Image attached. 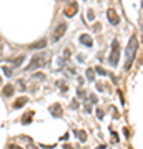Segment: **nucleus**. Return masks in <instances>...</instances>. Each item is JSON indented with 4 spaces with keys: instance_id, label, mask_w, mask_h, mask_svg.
I'll return each mask as SVG.
<instances>
[{
    "instance_id": "f257e3e1",
    "label": "nucleus",
    "mask_w": 143,
    "mask_h": 149,
    "mask_svg": "<svg viewBox=\"0 0 143 149\" xmlns=\"http://www.w3.org/2000/svg\"><path fill=\"white\" fill-rule=\"evenodd\" d=\"M136 51H138V37L136 35H131L128 45H127V50H125V56H127V61H125V71H128L133 61H135Z\"/></svg>"
},
{
    "instance_id": "f03ea898",
    "label": "nucleus",
    "mask_w": 143,
    "mask_h": 149,
    "mask_svg": "<svg viewBox=\"0 0 143 149\" xmlns=\"http://www.w3.org/2000/svg\"><path fill=\"white\" fill-rule=\"evenodd\" d=\"M118 58H120V43L118 41H113V45H112V55H110V65L112 66H116V63H118Z\"/></svg>"
},
{
    "instance_id": "7ed1b4c3",
    "label": "nucleus",
    "mask_w": 143,
    "mask_h": 149,
    "mask_svg": "<svg viewBox=\"0 0 143 149\" xmlns=\"http://www.w3.org/2000/svg\"><path fill=\"white\" fill-rule=\"evenodd\" d=\"M65 30H67V23H58V25H57V28H55L53 35H52V41L55 43V41L60 40V37L65 33Z\"/></svg>"
},
{
    "instance_id": "20e7f679",
    "label": "nucleus",
    "mask_w": 143,
    "mask_h": 149,
    "mask_svg": "<svg viewBox=\"0 0 143 149\" xmlns=\"http://www.w3.org/2000/svg\"><path fill=\"white\" fill-rule=\"evenodd\" d=\"M42 56H43V55H35L34 60H32V63H30L25 70H27V71H32V70H35V68H38L42 65Z\"/></svg>"
},
{
    "instance_id": "39448f33",
    "label": "nucleus",
    "mask_w": 143,
    "mask_h": 149,
    "mask_svg": "<svg viewBox=\"0 0 143 149\" xmlns=\"http://www.w3.org/2000/svg\"><path fill=\"white\" fill-rule=\"evenodd\" d=\"M107 17H108V20L112 25H118L120 23V17H118V14H116L113 8H110L108 12H107Z\"/></svg>"
},
{
    "instance_id": "423d86ee",
    "label": "nucleus",
    "mask_w": 143,
    "mask_h": 149,
    "mask_svg": "<svg viewBox=\"0 0 143 149\" xmlns=\"http://www.w3.org/2000/svg\"><path fill=\"white\" fill-rule=\"evenodd\" d=\"M78 41H80L82 45H85V47H92V45H93V40H92V37H90V35H87V33L80 35Z\"/></svg>"
},
{
    "instance_id": "0eeeda50",
    "label": "nucleus",
    "mask_w": 143,
    "mask_h": 149,
    "mask_svg": "<svg viewBox=\"0 0 143 149\" xmlns=\"http://www.w3.org/2000/svg\"><path fill=\"white\" fill-rule=\"evenodd\" d=\"M48 109H50L52 116H55V118H60V116H62V108L58 106V104H52Z\"/></svg>"
},
{
    "instance_id": "6e6552de",
    "label": "nucleus",
    "mask_w": 143,
    "mask_h": 149,
    "mask_svg": "<svg viewBox=\"0 0 143 149\" xmlns=\"http://www.w3.org/2000/svg\"><path fill=\"white\" fill-rule=\"evenodd\" d=\"M75 12H77V3H73V2L68 3V7L65 8V15H67V17H73Z\"/></svg>"
},
{
    "instance_id": "1a4fd4ad",
    "label": "nucleus",
    "mask_w": 143,
    "mask_h": 149,
    "mask_svg": "<svg viewBox=\"0 0 143 149\" xmlns=\"http://www.w3.org/2000/svg\"><path fill=\"white\" fill-rule=\"evenodd\" d=\"M23 60H25V56H23V55H18L17 58H10V60H8V63H10V65H14V66H18V65H20Z\"/></svg>"
},
{
    "instance_id": "9d476101",
    "label": "nucleus",
    "mask_w": 143,
    "mask_h": 149,
    "mask_svg": "<svg viewBox=\"0 0 143 149\" xmlns=\"http://www.w3.org/2000/svg\"><path fill=\"white\" fill-rule=\"evenodd\" d=\"M2 93H3V96H12V95H14V86H12V85H7V86H3Z\"/></svg>"
},
{
    "instance_id": "9b49d317",
    "label": "nucleus",
    "mask_w": 143,
    "mask_h": 149,
    "mask_svg": "<svg viewBox=\"0 0 143 149\" xmlns=\"http://www.w3.org/2000/svg\"><path fill=\"white\" fill-rule=\"evenodd\" d=\"M45 47H47V41L42 40V41H38V43H32L28 48H32V50H38V48H45Z\"/></svg>"
},
{
    "instance_id": "f8f14e48",
    "label": "nucleus",
    "mask_w": 143,
    "mask_h": 149,
    "mask_svg": "<svg viewBox=\"0 0 143 149\" xmlns=\"http://www.w3.org/2000/svg\"><path fill=\"white\" fill-rule=\"evenodd\" d=\"M27 101H28V100L25 98V96H23V98H18V100H17V101L14 103V108H15V109H18L20 106H23V104H25Z\"/></svg>"
},
{
    "instance_id": "ddd939ff",
    "label": "nucleus",
    "mask_w": 143,
    "mask_h": 149,
    "mask_svg": "<svg viewBox=\"0 0 143 149\" xmlns=\"http://www.w3.org/2000/svg\"><path fill=\"white\" fill-rule=\"evenodd\" d=\"M87 78H88V81H95V70L88 68L87 70Z\"/></svg>"
},
{
    "instance_id": "4468645a",
    "label": "nucleus",
    "mask_w": 143,
    "mask_h": 149,
    "mask_svg": "<svg viewBox=\"0 0 143 149\" xmlns=\"http://www.w3.org/2000/svg\"><path fill=\"white\" fill-rule=\"evenodd\" d=\"M77 137H78L82 142H85L87 141V133H85V131H77Z\"/></svg>"
},
{
    "instance_id": "2eb2a0df",
    "label": "nucleus",
    "mask_w": 143,
    "mask_h": 149,
    "mask_svg": "<svg viewBox=\"0 0 143 149\" xmlns=\"http://www.w3.org/2000/svg\"><path fill=\"white\" fill-rule=\"evenodd\" d=\"M30 118H32V113H28V114L22 119V123H23V124H28V123H30Z\"/></svg>"
},
{
    "instance_id": "dca6fc26",
    "label": "nucleus",
    "mask_w": 143,
    "mask_h": 149,
    "mask_svg": "<svg viewBox=\"0 0 143 149\" xmlns=\"http://www.w3.org/2000/svg\"><path fill=\"white\" fill-rule=\"evenodd\" d=\"M95 73H98V74H102V76H105V74H108L105 70H102V68H95Z\"/></svg>"
},
{
    "instance_id": "f3484780",
    "label": "nucleus",
    "mask_w": 143,
    "mask_h": 149,
    "mask_svg": "<svg viewBox=\"0 0 143 149\" xmlns=\"http://www.w3.org/2000/svg\"><path fill=\"white\" fill-rule=\"evenodd\" d=\"M34 78H37V80H45V74H43V73H37V74H34Z\"/></svg>"
},
{
    "instance_id": "a211bd4d",
    "label": "nucleus",
    "mask_w": 143,
    "mask_h": 149,
    "mask_svg": "<svg viewBox=\"0 0 143 149\" xmlns=\"http://www.w3.org/2000/svg\"><path fill=\"white\" fill-rule=\"evenodd\" d=\"M3 73L7 74V76H10V74H12V70H10V68H7V66H5V68H3Z\"/></svg>"
},
{
    "instance_id": "6ab92c4d",
    "label": "nucleus",
    "mask_w": 143,
    "mask_h": 149,
    "mask_svg": "<svg viewBox=\"0 0 143 149\" xmlns=\"http://www.w3.org/2000/svg\"><path fill=\"white\" fill-rule=\"evenodd\" d=\"M96 116H98L100 119H102V118H103V111H102V109H96Z\"/></svg>"
},
{
    "instance_id": "aec40b11",
    "label": "nucleus",
    "mask_w": 143,
    "mask_h": 149,
    "mask_svg": "<svg viewBox=\"0 0 143 149\" xmlns=\"http://www.w3.org/2000/svg\"><path fill=\"white\" fill-rule=\"evenodd\" d=\"M90 101H92V103H96V101H98V98H96L95 95H92V96H90Z\"/></svg>"
},
{
    "instance_id": "412c9836",
    "label": "nucleus",
    "mask_w": 143,
    "mask_h": 149,
    "mask_svg": "<svg viewBox=\"0 0 143 149\" xmlns=\"http://www.w3.org/2000/svg\"><path fill=\"white\" fill-rule=\"evenodd\" d=\"M87 17H88V20H93V12H92V10H88V14H87Z\"/></svg>"
},
{
    "instance_id": "4be33fe9",
    "label": "nucleus",
    "mask_w": 143,
    "mask_h": 149,
    "mask_svg": "<svg viewBox=\"0 0 143 149\" xmlns=\"http://www.w3.org/2000/svg\"><path fill=\"white\" fill-rule=\"evenodd\" d=\"M78 96H80V98H85V91H83V89H78Z\"/></svg>"
},
{
    "instance_id": "5701e85b",
    "label": "nucleus",
    "mask_w": 143,
    "mask_h": 149,
    "mask_svg": "<svg viewBox=\"0 0 143 149\" xmlns=\"http://www.w3.org/2000/svg\"><path fill=\"white\" fill-rule=\"evenodd\" d=\"M85 111H87V113H92V106H90V104H85Z\"/></svg>"
},
{
    "instance_id": "b1692460",
    "label": "nucleus",
    "mask_w": 143,
    "mask_h": 149,
    "mask_svg": "<svg viewBox=\"0 0 143 149\" xmlns=\"http://www.w3.org/2000/svg\"><path fill=\"white\" fill-rule=\"evenodd\" d=\"M78 108V101H73L72 103V109H77Z\"/></svg>"
},
{
    "instance_id": "393cba45",
    "label": "nucleus",
    "mask_w": 143,
    "mask_h": 149,
    "mask_svg": "<svg viewBox=\"0 0 143 149\" xmlns=\"http://www.w3.org/2000/svg\"><path fill=\"white\" fill-rule=\"evenodd\" d=\"M18 88H20V89H25V85L22 83V80H20V81H18Z\"/></svg>"
},
{
    "instance_id": "a878e982",
    "label": "nucleus",
    "mask_w": 143,
    "mask_h": 149,
    "mask_svg": "<svg viewBox=\"0 0 143 149\" xmlns=\"http://www.w3.org/2000/svg\"><path fill=\"white\" fill-rule=\"evenodd\" d=\"M8 149H23V148H20V146H8Z\"/></svg>"
},
{
    "instance_id": "bb28decb",
    "label": "nucleus",
    "mask_w": 143,
    "mask_h": 149,
    "mask_svg": "<svg viewBox=\"0 0 143 149\" xmlns=\"http://www.w3.org/2000/svg\"><path fill=\"white\" fill-rule=\"evenodd\" d=\"M28 149H37V148H35L34 144H30V146H28Z\"/></svg>"
},
{
    "instance_id": "cd10ccee",
    "label": "nucleus",
    "mask_w": 143,
    "mask_h": 149,
    "mask_svg": "<svg viewBox=\"0 0 143 149\" xmlns=\"http://www.w3.org/2000/svg\"><path fill=\"white\" fill-rule=\"evenodd\" d=\"M96 149H105V146H103V144H102V146H98V148H96Z\"/></svg>"
},
{
    "instance_id": "c85d7f7f",
    "label": "nucleus",
    "mask_w": 143,
    "mask_h": 149,
    "mask_svg": "<svg viewBox=\"0 0 143 149\" xmlns=\"http://www.w3.org/2000/svg\"><path fill=\"white\" fill-rule=\"evenodd\" d=\"M0 48H2V41H0Z\"/></svg>"
},
{
    "instance_id": "c756f323",
    "label": "nucleus",
    "mask_w": 143,
    "mask_h": 149,
    "mask_svg": "<svg viewBox=\"0 0 143 149\" xmlns=\"http://www.w3.org/2000/svg\"><path fill=\"white\" fill-rule=\"evenodd\" d=\"M0 81H2V80H0Z\"/></svg>"
}]
</instances>
